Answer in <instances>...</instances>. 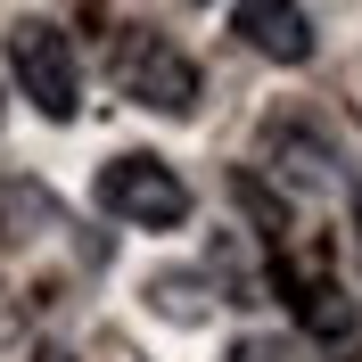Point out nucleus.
Masks as SVG:
<instances>
[{
  "label": "nucleus",
  "instance_id": "nucleus-1",
  "mask_svg": "<svg viewBox=\"0 0 362 362\" xmlns=\"http://www.w3.org/2000/svg\"><path fill=\"white\" fill-rule=\"evenodd\" d=\"M0 58H8V74H17V99H33L49 124H74V107H83V74H74V42H66L58 17H8Z\"/></svg>",
  "mask_w": 362,
  "mask_h": 362
},
{
  "label": "nucleus",
  "instance_id": "nucleus-2",
  "mask_svg": "<svg viewBox=\"0 0 362 362\" xmlns=\"http://www.w3.org/2000/svg\"><path fill=\"white\" fill-rule=\"evenodd\" d=\"M90 198L107 206L115 223H132V230H173V223H189V181H181L165 157H107L99 181H90Z\"/></svg>",
  "mask_w": 362,
  "mask_h": 362
},
{
  "label": "nucleus",
  "instance_id": "nucleus-3",
  "mask_svg": "<svg viewBox=\"0 0 362 362\" xmlns=\"http://www.w3.org/2000/svg\"><path fill=\"white\" fill-rule=\"evenodd\" d=\"M124 83H132L140 107H157V115H189L198 107V66H189L173 42H140L132 58H124Z\"/></svg>",
  "mask_w": 362,
  "mask_h": 362
},
{
  "label": "nucleus",
  "instance_id": "nucleus-4",
  "mask_svg": "<svg viewBox=\"0 0 362 362\" xmlns=\"http://www.w3.org/2000/svg\"><path fill=\"white\" fill-rule=\"evenodd\" d=\"M230 33L247 49H264V58H280V66H305V58H313V17H305V8H264V0H247V8H230Z\"/></svg>",
  "mask_w": 362,
  "mask_h": 362
},
{
  "label": "nucleus",
  "instance_id": "nucleus-5",
  "mask_svg": "<svg viewBox=\"0 0 362 362\" xmlns=\"http://www.w3.org/2000/svg\"><path fill=\"white\" fill-rule=\"evenodd\" d=\"M148 313H165V321H206L214 305H206V288L189 280V272H165V280H148Z\"/></svg>",
  "mask_w": 362,
  "mask_h": 362
},
{
  "label": "nucleus",
  "instance_id": "nucleus-6",
  "mask_svg": "<svg viewBox=\"0 0 362 362\" xmlns=\"http://www.w3.org/2000/svg\"><path fill=\"white\" fill-rule=\"evenodd\" d=\"M230 362H272V346H264V338H247V346H239Z\"/></svg>",
  "mask_w": 362,
  "mask_h": 362
}]
</instances>
